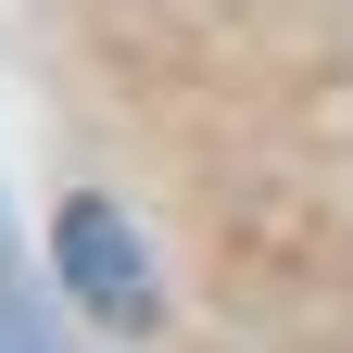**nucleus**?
Wrapping results in <instances>:
<instances>
[{
  "label": "nucleus",
  "mask_w": 353,
  "mask_h": 353,
  "mask_svg": "<svg viewBox=\"0 0 353 353\" xmlns=\"http://www.w3.org/2000/svg\"><path fill=\"white\" fill-rule=\"evenodd\" d=\"M63 278L101 328H152V252L114 202H63Z\"/></svg>",
  "instance_id": "1"
}]
</instances>
